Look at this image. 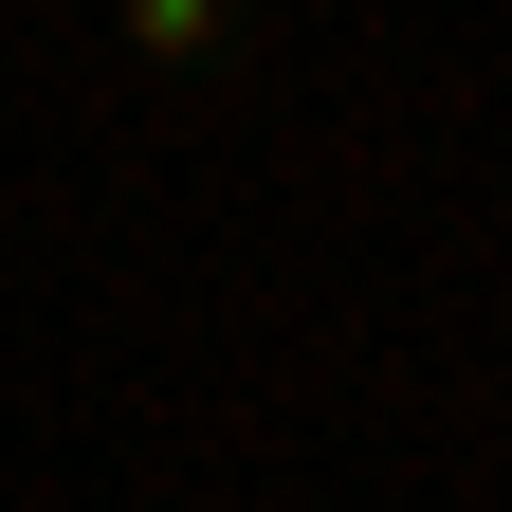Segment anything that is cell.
<instances>
[{"label": "cell", "mask_w": 512, "mask_h": 512, "mask_svg": "<svg viewBox=\"0 0 512 512\" xmlns=\"http://www.w3.org/2000/svg\"><path fill=\"white\" fill-rule=\"evenodd\" d=\"M110 55L165 110H202V92H256V74H275V0H110Z\"/></svg>", "instance_id": "cell-1"}]
</instances>
